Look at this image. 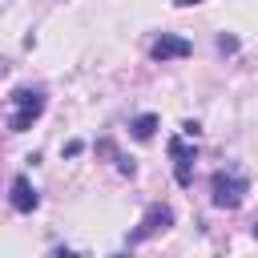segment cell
<instances>
[{
  "mask_svg": "<svg viewBox=\"0 0 258 258\" xmlns=\"http://www.w3.org/2000/svg\"><path fill=\"white\" fill-rule=\"evenodd\" d=\"M36 206H40V198H36V189L28 185V177L20 173V177L12 181V210H16V214H32Z\"/></svg>",
  "mask_w": 258,
  "mask_h": 258,
  "instance_id": "8992f818",
  "label": "cell"
},
{
  "mask_svg": "<svg viewBox=\"0 0 258 258\" xmlns=\"http://www.w3.org/2000/svg\"><path fill=\"white\" fill-rule=\"evenodd\" d=\"M173 4H181V8H189V4H202V0H173Z\"/></svg>",
  "mask_w": 258,
  "mask_h": 258,
  "instance_id": "8fae6325",
  "label": "cell"
},
{
  "mask_svg": "<svg viewBox=\"0 0 258 258\" xmlns=\"http://www.w3.org/2000/svg\"><path fill=\"white\" fill-rule=\"evenodd\" d=\"M12 101H16V113L8 117V129H12V133H24V129L44 113V93H40V89H16Z\"/></svg>",
  "mask_w": 258,
  "mask_h": 258,
  "instance_id": "6da1fadb",
  "label": "cell"
},
{
  "mask_svg": "<svg viewBox=\"0 0 258 258\" xmlns=\"http://www.w3.org/2000/svg\"><path fill=\"white\" fill-rule=\"evenodd\" d=\"M210 194H214V206H218V210H238L242 198H246V177L218 169V173L210 177Z\"/></svg>",
  "mask_w": 258,
  "mask_h": 258,
  "instance_id": "7a4b0ae2",
  "label": "cell"
},
{
  "mask_svg": "<svg viewBox=\"0 0 258 258\" xmlns=\"http://www.w3.org/2000/svg\"><path fill=\"white\" fill-rule=\"evenodd\" d=\"M194 52V44L185 40V36H173V32H161L153 44H149V56L153 60H181V56H189Z\"/></svg>",
  "mask_w": 258,
  "mask_h": 258,
  "instance_id": "277c9868",
  "label": "cell"
},
{
  "mask_svg": "<svg viewBox=\"0 0 258 258\" xmlns=\"http://www.w3.org/2000/svg\"><path fill=\"white\" fill-rule=\"evenodd\" d=\"M113 161H117V169H121L125 177H133V173H137V165H133V161H129L125 153H117V149H113Z\"/></svg>",
  "mask_w": 258,
  "mask_h": 258,
  "instance_id": "ba28073f",
  "label": "cell"
},
{
  "mask_svg": "<svg viewBox=\"0 0 258 258\" xmlns=\"http://www.w3.org/2000/svg\"><path fill=\"white\" fill-rule=\"evenodd\" d=\"M129 133H133L137 141H153V133H157V117H153V113L133 117V121H129Z\"/></svg>",
  "mask_w": 258,
  "mask_h": 258,
  "instance_id": "52a82bcc",
  "label": "cell"
},
{
  "mask_svg": "<svg viewBox=\"0 0 258 258\" xmlns=\"http://www.w3.org/2000/svg\"><path fill=\"white\" fill-rule=\"evenodd\" d=\"M218 48H222V52H238V40H234V36H226V32H222V36H218Z\"/></svg>",
  "mask_w": 258,
  "mask_h": 258,
  "instance_id": "9c48e42d",
  "label": "cell"
},
{
  "mask_svg": "<svg viewBox=\"0 0 258 258\" xmlns=\"http://www.w3.org/2000/svg\"><path fill=\"white\" fill-rule=\"evenodd\" d=\"M254 234H258V226H254Z\"/></svg>",
  "mask_w": 258,
  "mask_h": 258,
  "instance_id": "7c38bea8",
  "label": "cell"
},
{
  "mask_svg": "<svg viewBox=\"0 0 258 258\" xmlns=\"http://www.w3.org/2000/svg\"><path fill=\"white\" fill-rule=\"evenodd\" d=\"M81 149H85V145H81V141H69V145H64V157H77V153H81Z\"/></svg>",
  "mask_w": 258,
  "mask_h": 258,
  "instance_id": "30bf717a",
  "label": "cell"
},
{
  "mask_svg": "<svg viewBox=\"0 0 258 258\" xmlns=\"http://www.w3.org/2000/svg\"><path fill=\"white\" fill-rule=\"evenodd\" d=\"M169 157H173V177H177V185H194V149H189L181 137H173V141H169Z\"/></svg>",
  "mask_w": 258,
  "mask_h": 258,
  "instance_id": "5b68a950",
  "label": "cell"
},
{
  "mask_svg": "<svg viewBox=\"0 0 258 258\" xmlns=\"http://www.w3.org/2000/svg\"><path fill=\"white\" fill-rule=\"evenodd\" d=\"M169 226H173V210H169V206H149L145 218H141V226L125 238V246H141L145 238H153V234H161V230H169Z\"/></svg>",
  "mask_w": 258,
  "mask_h": 258,
  "instance_id": "3957f363",
  "label": "cell"
}]
</instances>
